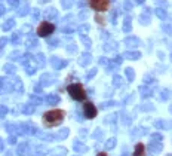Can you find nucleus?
I'll use <instances>...</instances> for the list:
<instances>
[{
  "label": "nucleus",
  "mask_w": 172,
  "mask_h": 156,
  "mask_svg": "<svg viewBox=\"0 0 172 156\" xmlns=\"http://www.w3.org/2000/svg\"><path fill=\"white\" fill-rule=\"evenodd\" d=\"M64 119V111L63 110H51V111H46L43 115V123L46 126H57L59 123L63 122Z\"/></svg>",
  "instance_id": "1"
},
{
  "label": "nucleus",
  "mask_w": 172,
  "mask_h": 156,
  "mask_svg": "<svg viewBox=\"0 0 172 156\" xmlns=\"http://www.w3.org/2000/svg\"><path fill=\"white\" fill-rule=\"evenodd\" d=\"M67 91H68V94L71 95V98H74V100H77V101L85 100L86 92H85V88H83L80 83L70 85L68 88H67Z\"/></svg>",
  "instance_id": "2"
},
{
  "label": "nucleus",
  "mask_w": 172,
  "mask_h": 156,
  "mask_svg": "<svg viewBox=\"0 0 172 156\" xmlns=\"http://www.w3.org/2000/svg\"><path fill=\"white\" fill-rule=\"evenodd\" d=\"M53 30H55L53 24H51V22H48V21H43L40 25H39V28H37V34H39L40 37H46V36H49V34L53 33Z\"/></svg>",
  "instance_id": "3"
},
{
  "label": "nucleus",
  "mask_w": 172,
  "mask_h": 156,
  "mask_svg": "<svg viewBox=\"0 0 172 156\" xmlns=\"http://www.w3.org/2000/svg\"><path fill=\"white\" fill-rule=\"evenodd\" d=\"M89 5L92 9H95L97 12H104L109 9L110 0H89Z\"/></svg>",
  "instance_id": "4"
},
{
  "label": "nucleus",
  "mask_w": 172,
  "mask_h": 156,
  "mask_svg": "<svg viewBox=\"0 0 172 156\" xmlns=\"http://www.w3.org/2000/svg\"><path fill=\"white\" fill-rule=\"evenodd\" d=\"M83 111H85L88 119H92V117L97 116V107L94 106L92 103H89V101H86L85 104H83Z\"/></svg>",
  "instance_id": "5"
},
{
  "label": "nucleus",
  "mask_w": 172,
  "mask_h": 156,
  "mask_svg": "<svg viewBox=\"0 0 172 156\" xmlns=\"http://www.w3.org/2000/svg\"><path fill=\"white\" fill-rule=\"evenodd\" d=\"M132 156H145V146L143 143H138L135 146V149H134V153Z\"/></svg>",
  "instance_id": "6"
},
{
  "label": "nucleus",
  "mask_w": 172,
  "mask_h": 156,
  "mask_svg": "<svg viewBox=\"0 0 172 156\" xmlns=\"http://www.w3.org/2000/svg\"><path fill=\"white\" fill-rule=\"evenodd\" d=\"M95 19H97V22H99V24H104V18L103 17L97 15V17H95Z\"/></svg>",
  "instance_id": "7"
},
{
  "label": "nucleus",
  "mask_w": 172,
  "mask_h": 156,
  "mask_svg": "<svg viewBox=\"0 0 172 156\" xmlns=\"http://www.w3.org/2000/svg\"><path fill=\"white\" fill-rule=\"evenodd\" d=\"M97 156H107V153H105V152H99Z\"/></svg>",
  "instance_id": "8"
}]
</instances>
